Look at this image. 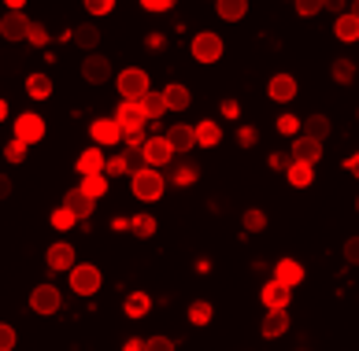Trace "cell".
Wrapping results in <instances>:
<instances>
[{
  "label": "cell",
  "mask_w": 359,
  "mask_h": 351,
  "mask_svg": "<svg viewBox=\"0 0 359 351\" xmlns=\"http://www.w3.org/2000/svg\"><path fill=\"white\" fill-rule=\"evenodd\" d=\"M241 226H245V233H263V229H267V211L248 207V211L241 214Z\"/></svg>",
  "instance_id": "d6a6232c"
},
{
  "label": "cell",
  "mask_w": 359,
  "mask_h": 351,
  "mask_svg": "<svg viewBox=\"0 0 359 351\" xmlns=\"http://www.w3.org/2000/svg\"><path fill=\"white\" fill-rule=\"evenodd\" d=\"M219 111H222V118H233V123H237V118H241V104H237V100H222Z\"/></svg>",
  "instance_id": "681fc988"
},
{
  "label": "cell",
  "mask_w": 359,
  "mask_h": 351,
  "mask_svg": "<svg viewBox=\"0 0 359 351\" xmlns=\"http://www.w3.org/2000/svg\"><path fill=\"white\" fill-rule=\"evenodd\" d=\"M222 37L219 34H211V30H201L193 37V45H189V52H193V60L196 63H219L222 60Z\"/></svg>",
  "instance_id": "277c9868"
},
{
  "label": "cell",
  "mask_w": 359,
  "mask_h": 351,
  "mask_svg": "<svg viewBox=\"0 0 359 351\" xmlns=\"http://www.w3.org/2000/svg\"><path fill=\"white\" fill-rule=\"evenodd\" d=\"M355 207H359V200H355Z\"/></svg>",
  "instance_id": "e7e4bbea"
},
{
  "label": "cell",
  "mask_w": 359,
  "mask_h": 351,
  "mask_svg": "<svg viewBox=\"0 0 359 351\" xmlns=\"http://www.w3.org/2000/svg\"><path fill=\"white\" fill-rule=\"evenodd\" d=\"M26 30H30V19H26L22 11H8V15L0 19V37H4V41H26Z\"/></svg>",
  "instance_id": "7c38bea8"
},
{
  "label": "cell",
  "mask_w": 359,
  "mask_h": 351,
  "mask_svg": "<svg viewBox=\"0 0 359 351\" xmlns=\"http://www.w3.org/2000/svg\"><path fill=\"white\" fill-rule=\"evenodd\" d=\"M118 174H126V159L123 156L104 159V178H118Z\"/></svg>",
  "instance_id": "ee69618b"
},
{
  "label": "cell",
  "mask_w": 359,
  "mask_h": 351,
  "mask_svg": "<svg viewBox=\"0 0 359 351\" xmlns=\"http://www.w3.org/2000/svg\"><path fill=\"white\" fill-rule=\"evenodd\" d=\"M334 34H337V41H344V45L359 41V19L344 11V15H337V22H334Z\"/></svg>",
  "instance_id": "484cf974"
},
{
  "label": "cell",
  "mask_w": 359,
  "mask_h": 351,
  "mask_svg": "<svg viewBox=\"0 0 359 351\" xmlns=\"http://www.w3.org/2000/svg\"><path fill=\"white\" fill-rule=\"evenodd\" d=\"M215 11H219V19L237 22L248 15V0H215Z\"/></svg>",
  "instance_id": "4316f807"
},
{
  "label": "cell",
  "mask_w": 359,
  "mask_h": 351,
  "mask_svg": "<svg viewBox=\"0 0 359 351\" xmlns=\"http://www.w3.org/2000/svg\"><path fill=\"white\" fill-rule=\"evenodd\" d=\"M274 281H282L285 289H297L300 281H304V266L297 259H282V263L274 266Z\"/></svg>",
  "instance_id": "d6986e66"
},
{
  "label": "cell",
  "mask_w": 359,
  "mask_h": 351,
  "mask_svg": "<svg viewBox=\"0 0 359 351\" xmlns=\"http://www.w3.org/2000/svg\"><path fill=\"white\" fill-rule=\"evenodd\" d=\"M297 78H292V74H274L271 78V82H267V97L271 100H278V104H289L292 97H297Z\"/></svg>",
  "instance_id": "5bb4252c"
},
{
  "label": "cell",
  "mask_w": 359,
  "mask_h": 351,
  "mask_svg": "<svg viewBox=\"0 0 359 351\" xmlns=\"http://www.w3.org/2000/svg\"><path fill=\"white\" fill-rule=\"evenodd\" d=\"M163 137H167V144L175 148V152H189V148H196V133H193V126H182V123H178V126H170Z\"/></svg>",
  "instance_id": "ac0fdd59"
},
{
  "label": "cell",
  "mask_w": 359,
  "mask_h": 351,
  "mask_svg": "<svg viewBox=\"0 0 359 351\" xmlns=\"http://www.w3.org/2000/svg\"><path fill=\"white\" fill-rule=\"evenodd\" d=\"M289 307H274V310H267V318H263V326H259V333L267 336V340H278V336H285L289 333Z\"/></svg>",
  "instance_id": "8fae6325"
},
{
  "label": "cell",
  "mask_w": 359,
  "mask_h": 351,
  "mask_svg": "<svg viewBox=\"0 0 359 351\" xmlns=\"http://www.w3.org/2000/svg\"><path fill=\"white\" fill-rule=\"evenodd\" d=\"M123 159H126V174H137V170H144V167H149V159H144V152H141V148H126V152H123Z\"/></svg>",
  "instance_id": "d590c367"
},
{
  "label": "cell",
  "mask_w": 359,
  "mask_h": 351,
  "mask_svg": "<svg viewBox=\"0 0 359 351\" xmlns=\"http://www.w3.org/2000/svg\"><path fill=\"white\" fill-rule=\"evenodd\" d=\"M304 137L326 141V137H330V118H326V115H311V118H304Z\"/></svg>",
  "instance_id": "f546056e"
},
{
  "label": "cell",
  "mask_w": 359,
  "mask_h": 351,
  "mask_svg": "<svg viewBox=\"0 0 359 351\" xmlns=\"http://www.w3.org/2000/svg\"><path fill=\"white\" fill-rule=\"evenodd\" d=\"M259 300H263V307H267V310H274V307H289L292 289H285L282 281H267V285H263V292H259Z\"/></svg>",
  "instance_id": "9a60e30c"
},
{
  "label": "cell",
  "mask_w": 359,
  "mask_h": 351,
  "mask_svg": "<svg viewBox=\"0 0 359 351\" xmlns=\"http://www.w3.org/2000/svg\"><path fill=\"white\" fill-rule=\"evenodd\" d=\"M141 152H144V159H149V167H167L170 159H175V148L167 144V137H149L141 144Z\"/></svg>",
  "instance_id": "30bf717a"
},
{
  "label": "cell",
  "mask_w": 359,
  "mask_h": 351,
  "mask_svg": "<svg viewBox=\"0 0 359 351\" xmlns=\"http://www.w3.org/2000/svg\"><path fill=\"white\" fill-rule=\"evenodd\" d=\"M78 174H82V178H89V174H104V152H100V144L97 148H86V152L78 156Z\"/></svg>",
  "instance_id": "cb8c5ba5"
},
{
  "label": "cell",
  "mask_w": 359,
  "mask_h": 351,
  "mask_svg": "<svg viewBox=\"0 0 359 351\" xmlns=\"http://www.w3.org/2000/svg\"><path fill=\"white\" fill-rule=\"evenodd\" d=\"M211 270V259H196V274H208Z\"/></svg>",
  "instance_id": "91938a15"
},
{
  "label": "cell",
  "mask_w": 359,
  "mask_h": 351,
  "mask_svg": "<svg viewBox=\"0 0 359 351\" xmlns=\"http://www.w3.org/2000/svg\"><path fill=\"white\" fill-rule=\"evenodd\" d=\"M149 48H163V34H152L149 37Z\"/></svg>",
  "instance_id": "680465c9"
},
{
  "label": "cell",
  "mask_w": 359,
  "mask_h": 351,
  "mask_svg": "<svg viewBox=\"0 0 359 351\" xmlns=\"http://www.w3.org/2000/svg\"><path fill=\"white\" fill-rule=\"evenodd\" d=\"M60 303H63V296L56 285H37L30 292V310H37V315H56Z\"/></svg>",
  "instance_id": "52a82bcc"
},
{
  "label": "cell",
  "mask_w": 359,
  "mask_h": 351,
  "mask_svg": "<svg viewBox=\"0 0 359 351\" xmlns=\"http://www.w3.org/2000/svg\"><path fill=\"white\" fill-rule=\"evenodd\" d=\"M89 133H93V141H97L100 148H111V144L123 141V130H118L115 118H97V123L89 126Z\"/></svg>",
  "instance_id": "4fadbf2b"
},
{
  "label": "cell",
  "mask_w": 359,
  "mask_h": 351,
  "mask_svg": "<svg viewBox=\"0 0 359 351\" xmlns=\"http://www.w3.org/2000/svg\"><path fill=\"white\" fill-rule=\"evenodd\" d=\"M130 229H134V237H152L156 233V219L152 214H137V219H130Z\"/></svg>",
  "instance_id": "8d00e7d4"
},
{
  "label": "cell",
  "mask_w": 359,
  "mask_h": 351,
  "mask_svg": "<svg viewBox=\"0 0 359 351\" xmlns=\"http://www.w3.org/2000/svg\"><path fill=\"white\" fill-rule=\"evenodd\" d=\"M144 351H175V340H170V336H149Z\"/></svg>",
  "instance_id": "7dc6e473"
},
{
  "label": "cell",
  "mask_w": 359,
  "mask_h": 351,
  "mask_svg": "<svg viewBox=\"0 0 359 351\" xmlns=\"http://www.w3.org/2000/svg\"><path fill=\"white\" fill-rule=\"evenodd\" d=\"M141 8H144V11H156V15H159V11H170V8H175V0H141Z\"/></svg>",
  "instance_id": "f907efd6"
},
{
  "label": "cell",
  "mask_w": 359,
  "mask_h": 351,
  "mask_svg": "<svg viewBox=\"0 0 359 351\" xmlns=\"http://www.w3.org/2000/svg\"><path fill=\"white\" fill-rule=\"evenodd\" d=\"M330 74H334V82H341V85H352L355 82V60H334V67H330Z\"/></svg>",
  "instance_id": "4dcf8cb0"
},
{
  "label": "cell",
  "mask_w": 359,
  "mask_h": 351,
  "mask_svg": "<svg viewBox=\"0 0 359 351\" xmlns=\"http://www.w3.org/2000/svg\"><path fill=\"white\" fill-rule=\"evenodd\" d=\"M163 92V104H167V111H185V107L193 104V92L185 89L182 82H170L167 89H159Z\"/></svg>",
  "instance_id": "e0dca14e"
},
{
  "label": "cell",
  "mask_w": 359,
  "mask_h": 351,
  "mask_svg": "<svg viewBox=\"0 0 359 351\" xmlns=\"http://www.w3.org/2000/svg\"><path fill=\"white\" fill-rule=\"evenodd\" d=\"M237 141H241V148H252L259 141V133H256V126H241L237 130Z\"/></svg>",
  "instance_id": "c3c4849f"
},
{
  "label": "cell",
  "mask_w": 359,
  "mask_h": 351,
  "mask_svg": "<svg viewBox=\"0 0 359 351\" xmlns=\"http://www.w3.org/2000/svg\"><path fill=\"white\" fill-rule=\"evenodd\" d=\"M289 163H292L289 152H274V156H271V167H274V170H285Z\"/></svg>",
  "instance_id": "f5cc1de1"
},
{
  "label": "cell",
  "mask_w": 359,
  "mask_h": 351,
  "mask_svg": "<svg viewBox=\"0 0 359 351\" xmlns=\"http://www.w3.org/2000/svg\"><path fill=\"white\" fill-rule=\"evenodd\" d=\"M193 133H196V148H215L222 141V126L215 118H204L201 126H193Z\"/></svg>",
  "instance_id": "44dd1931"
},
{
  "label": "cell",
  "mask_w": 359,
  "mask_h": 351,
  "mask_svg": "<svg viewBox=\"0 0 359 351\" xmlns=\"http://www.w3.org/2000/svg\"><path fill=\"white\" fill-rule=\"evenodd\" d=\"M348 15H355V19H359V0H352V8H348Z\"/></svg>",
  "instance_id": "6125c7cd"
},
{
  "label": "cell",
  "mask_w": 359,
  "mask_h": 351,
  "mask_svg": "<svg viewBox=\"0 0 359 351\" xmlns=\"http://www.w3.org/2000/svg\"><path fill=\"white\" fill-rule=\"evenodd\" d=\"M45 263H48V270H71V266H74V248L60 240V245H52V248H48Z\"/></svg>",
  "instance_id": "603a6c76"
},
{
  "label": "cell",
  "mask_w": 359,
  "mask_h": 351,
  "mask_svg": "<svg viewBox=\"0 0 359 351\" xmlns=\"http://www.w3.org/2000/svg\"><path fill=\"white\" fill-rule=\"evenodd\" d=\"M292 8H297V15L311 19V15H318V11H323V0H292Z\"/></svg>",
  "instance_id": "b9f144b4"
},
{
  "label": "cell",
  "mask_w": 359,
  "mask_h": 351,
  "mask_svg": "<svg viewBox=\"0 0 359 351\" xmlns=\"http://www.w3.org/2000/svg\"><path fill=\"white\" fill-rule=\"evenodd\" d=\"M355 118H359V111H355Z\"/></svg>",
  "instance_id": "03108f58"
},
{
  "label": "cell",
  "mask_w": 359,
  "mask_h": 351,
  "mask_svg": "<svg viewBox=\"0 0 359 351\" xmlns=\"http://www.w3.org/2000/svg\"><path fill=\"white\" fill-rule=\"evenodd\" d=\"M4 4H8V11H22L26 0H4Z\"/></svg>",
  "instance_id": "94428289"
},
{
  "label": "cell",
  "mask_w": 359,
  "mask_h": 351,
  "mask_svg": "<svg viewBox=\"0 0 359 351\" xmlns=\"http://www.w3.org/2000/svg\"><path fill=\"white\" fill-rule=\"evenodd\" d=\"M137 104H141V111H144V118H149V123H156V118H163V115H167L163 92H156V89H149Z\"/></svg>",
  "instance_id": "d4e9b609"
},
{
  "label": "cell",
  "mask_w": 359,
  "mask_h": 351,
  "mask_svg": "<svg viewBox=\"0 0 359 351\" xmlns=\"http://www.w3.org/2000/svg\"><path fill=\"white\" fill-rule=\"evenodd\" d=\"M82 188L86 196H93V200H100L104 193H108V178H104V174H89V178H82Z\"/></svg>",
  "instance_id": "836d02e7"
},
{
  "label": "cell",
  "mask_w": 359,
  "mask_h": 351,
  "mask_svg": "<svg viewBox=\"0 0 359 351\" xmlns=\"http://www.w3.org/2000/svg\"><path fill=\"white\" fill-rule=\"evenodd\" d=\"M196 178H201V170H196L193 163H182V167H178L175 174H170V181H175L178 188H189V185H193Z\"/></svg>",
  "instance_id": "e575fe53"
},
{
  "label": "cell",
  "mask_w": 359,
  "mask_h": 351,
  "mask_svg": "<svg viewBox=\"0 0 359 351\" xmlns=\"http://www.w3.org/2000/svg\"><path fill=\"white\" fill-rule=\"evenodd\" d=\"M4 118H8V104L0 100V123H4Z\"/></svg>",
  "instance_id": "be15d7a7"
},
{
  "label": "cell",
  "mask_w": 359,
  "mask_h": 351,
  "mask_svg": "<svg viewBox=\"0 0 359 351\" xmlns=\"http://www.w3.org/2000/svg\"><path fill=\"white\" fill-rule=\"evenodd\" d=\"M289 156L297 159V163H318L323 159V141H315V137H304V133H297V141H292L289 148Z\"/></svg>",
  "instance_id": "9c48e42d"
},
{
  "label": "cell",
  "mask_w": 359,
  "mask_h": 351,
  "mask_svg": "<svg viewBox=\"0 0 359 351\" xmlns=\"http://www.w3.org/2000/svg\"><path fill=\"white\" fill-rule=\"evenodd\" d=\"M149 307H152V300H149L144 292H130V296H126V303H123L126 318H144V315H149Z\"/></svg>",
  "instance_id": "83f0119b"
},
{
  "label": "cell",
  "mask_w": 359,
  "mask_h": 351,
  "mask_svg": "<svg viewBox=\"0 0 359 351\" xmlns=\"http://www.w3.org/2000/svg\"><path fill=\"white\" fill-rule=\"evenodd\" d=\"M104 285V277H100V266H93V263H74L71 266V289L78 296H97Z\"/></svg>",
  "instance_id": "3957f363"
},
{
  "label": "cell",
  "mask_w": 359,
  "mask_h": 351,
  "mask_svg": "<svg viewBox=\"0 0 359 351\" xmlns=\"http://www.w3.org/2000/svg\"><path fill=\"white\" fill-rule=\"evenodd\" d=\"M326 11H337V15H344V8H348V0H323Z\"/></svg>",
  "instance_id": "db71d44e"
},
{
  "label": "cell",
  "mask_w": 359,
  "mask_h": 351,
  "mask_svg": "<svg viewBox=\"0 0 359 351\" xmlns=\"http://www.w3.org/2000/svg\"><path fill=\"white\" fill-rule=\"evenodd\" d=\"M89 15H111L115 11V0H82Z\"/></svg>",
  "instance_id": "7bdbcfd3"
},
{
  "label": "cell",
  "mask_w": 359,
  "mask_h": 351,
  "mask_svg": "<svg viewBox=\"0 0 359 351\" xmlns=\"http://www.w3.org/2000/svg\"><path fill=\"white\" fill-rule=\"evenodd\" d=\"M115 123H118V130H123V133H130V130H144L149 118H144L137 100H123V104H118V111H115Z\"/></svg>",
  "instance_id": "ba28073f"
},
{
  "label": "cell",
  "mask_w": 359,
  "mask_h": 351,
  "mask_svg": "<svg viewBox=\"0 0 359 351\" xmlns=\"http://www.w3.org/2000/svg\"><path fill=\"white\" fill-rule=\"evenodd\" d=\"M11 196V178L8 174H0V200H8Z\"/></svg>",
  "instance_id": "11a10c76"
},
{
  "label": "cell",
  "mask_w": 359,
  "mask_h": 351,
  "mask_svg": "<svg viewBox=\"0 0 359 351\" xmlns=\"http://www.w3.org/2000/svg\"><path fill=\"white\" fill-rule=\"evenodd\" d=\"M15 340H19V336H15V326L0 322V351H11V347H15Z\"/></svg>",
  "instance_id": "f6af8a7d"
},
{
  "label": "cell",
  "mask_w": 359,
  "mask_h": 351,
  "mask_svg": "<svg viewBox=\"0 0 359 351\" xmlns=\"http://www.w3.org/2000/svg\"><path fill=\"white\" fill-rule=\"evenodd\" d=\"M144 141H149V137H144V130H130V133H123V144H126V148H141Z\"/></svg>",
  "instance_id": "816d5d0a"
},
{
  "label": "cell",
  "mask_w": 359,
  "mask_h": 351,
  "mask_svg": "<svg viewBox=\"0 0 359 351\" xmlns=\"http://www.w3.org/2000/svg\"><path fill=\"white\" fill-rule=\"evenodd\" d=\"M15 137H19L22 144H37V141L45 137V118L37 115V111L19 115V118H15Z\"/></svg>",
  "instance_id": "8992f818"
},
{
  "label": "cell",
  "mask_w": 359,
  "mask_h": 351,
  "mask_svg": "<svg viewBox=\"0 0 359 351\" xmlns=\"http://www.w3.org/2000/svg\"><path fill=\"white\" fill-rule=\"evenodd\" d=\"M344 263H348V266H359V233L344 240Z\"/></svg>",
  "instance_id": "bcb514c9"
},
{
  "label": "cell",
  "mask_w": 359,
  "mask_h": 351,
  "mask_svg": "<svg viewBox=\"0 0 359 351\" xmlns=\"http://www.w3.org/2000/svg\"><path fill=\"white\" fill-rule=\"evenodd\" d=\"M123 351H144V340L141 336H130V340L123 344Z\"/></svg>",
  "instance_id": "9f6ffc18"
},
{
  "label": "cell",
  "mask_w": 359,
  "mask_h": 351,
  "mask_svg": "<svg viewBox=\"0 0 359 351\" xmlns=\"http://www.w3.org/2000/svg\"><path fill=\"white\" fill-rule=\"evenodd\" d=\"M26 92H30L34 100H48L52 97V78L48 74H30L26 78Z\"/></svg>",
  "instance_id": "f1b7e54d"
},
{
  "label": "cell",
  "mask_w": 359,
  "mask_h": 351,
  "mask_svg": "<svg viewBox=\"0 0 359 351\" xmlns=\"http://www.w3.org/2000/svg\"><path fill=\"white\" fill-rule=\"evenodd\" d=\"M78 219H74V211L71 207H56V211H52V229H60V233H63V229H71Z\"/></svg>",
  "instance_id": "f35d334b"
},
{
  "label": "cell",
  "mask_w": 359,
  "mask_h": 351,
  "mask_svg": "<svg viewBox=\"0 0 359 351\" xmlns=\"http://www.w3.org/2000/svg\"><path fill=\"white\" fill-rule=\"evenodd\" d=\"M63 207H71V211H74V219H78V222H86L89 214H93V207H97V200L86 196L82 188H71V193L63 196Z\"/></svg>",
  "instance_id": "2e32d148"
},
{
  "label": "cell",
  "mask_w": 359,
  "mask_h": 351,
  "mask_svg": "<svg viewBox=\"0 0 359 351\" xmlns=\"http://www.w3.org/2000/svg\"><path fill=\"white\" fill-rule=\"evenodd\" d=\"M71 41H74L78 48H82V52H97V45H100V26H93V22H82V26H74Z\"/></svg>",
  "instance_id": "ffe728a7"
},
{
  "label": "cell",
  "mask_w": 359,
  "mask_h": 351,
  "mask_svg": "<svg viewBox=\"0 0 359 351\" xmlns=\"http://www.w3.org/2000/svg\"><path fill=\"white\" fill-rule=\"evenodd\" d=\"M26 41L37 45V48H45V45H48V30H45L41 22H30V30H26Z\"/></svg>",
  "instance_id": "ab89813d"
},
{
  "label": "cell",
  "mask_w": 359,
  "mask_h": 351,
  "mask_svg": "<svg viewBox=\"0 0 359 351\" xmlns=\"http://www.w3.org/2000/svg\"><path fill=\"white\" fill-rule=\"evenodd\" d=\"M130 185H134V196L141 200V204H152V200L163 196L167 178H163L156 167H144V170H137V174H130Z\"/></svg>",
  "instance_id": "6da1fadb"
},
{
  "label": "cell",
  "mask_w": 359,
  "mask_h": 351,
  "mask_svg": "<svg viewBox=\"0 0 359 351\" xmlns=\"http://www.w3.org/2000/svg\"><path fill=\"white\" fill-rule=\"evenodd\" d=\"M344 167H348V170L355 174V178H359V152H355V156H348V159H344Z\"/></svg>",
  "instance_id": "6f0895ef"
},
{
  "label": "cell",
  "mask_w": 359,
  "mask_h": 351,
  "mask_svg": "<svg viewBox=\"0 0 359 351\" xmlns=\"http://www.w3.org/2000/svg\"><path fill=\"white\" fill-rule=\"evenodd\" d=\"M285 181H289L292 188H308V185L315 181V167H311V163H297V159H292V163L285 167Z\"/></svg>",
  "instance_id": "7402d4cb"
},
{
  "label": "cell",
  "mask_w": 359,
  "mask_h": 351,
  "mask_svg": "<svg viewBox=\"0 0 359 351\" xmlns=\"http://www.w3.org/2000/svg\"><path fill=\"white\" fill-rule=\"evenodd\" d=\"M278 133L297 137V133H300V118H297V115H278Z\"/></svg>",
  "instance_id": "60d3db41"
},
{
  "label": "cell",
  "mask_w": 359,
  "mask_h": 351,
  "mask_svg": "<svg viewBox=\"0 0 359 351\" xmlns=\"http://www.w3.org/2000/svg\"><path fill=\"white\" fill-rule=\"evenodd\" d=\"M82 78H86L89 85L111 82V60L100 56V52H86V60H82Z\"/></svg>",
  "instance_id": "5b68a950"
},
{
  "label": "cell",
  "mask_w": 359,
  "mask_h": 351,
  "mask_svg": "<svg viewBox=\"0 0 359 351\" xmlns=\"http://www.w3.org/2000/svg\"><path fill=\"white\" fill-rule=\"evenodd\" d=\"M211 315H215V310H211V303H208V300H193V303H189V326L204 329L208 322H211Z\"/></svg>",
  "instance_id": "1f68e13d"
},
{
  "label": "cell",
  "mask_w": 359,
  "mask_h": 351,
  "mask_svg": "<svg viewBox=\"0 0 359 351\" xmlns=\"http://www.w3.org/2000/svg\"><path fill=\"white\" fill-rule=\"evenodd\" d=\"M115 85H118V97H123V100H141L144 92L152 89L149 71H141V67H126V71H118Z\"/></svg>",
  "instance_id": "7a4b0ae2"
},
{
  "label": "cell",
  "mask_w": 359,
  "mask_h": 351,
  "mask_svg": "<svg viewBox=\"0 0 359 351\" xmlns=\"http://www.w3.org/2000/svg\"><path fill=\"white\" fill-rule=\"evenodd\" d=\"M26 148H30V144H22L19 137H11V141L4 144V159H8V163H22V159H26Z\"/></svg>",
  "instance_id": "74e56055"
}]
</instances>
